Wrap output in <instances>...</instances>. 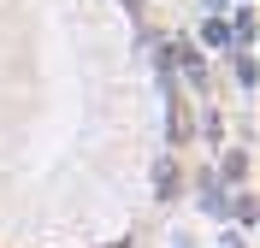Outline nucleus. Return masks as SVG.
Here are the masks:
<instances>
[{
    "label": "nucleus",
    "instance_id": "1",
    "mask_svg": "<svg viewBox=\"0 0 260 248\" xmlns=\"http://www.w3.org/2000/svg\"><path fill=\"white\" fill-rule=\"evenodd\" d=\"M166 130H172V142H189L195 113H189V100H183V95H172V107H166Z\"/></svg>",
    "mask_w": 260,
    "mask_h": 248
},
{
    "label": "nucleus",
    "instance_id": "2",
    "mask_svg": "<svg viewBox=\"0 0 260 248\" xmlns=\"http://www.w3.org/2000/svg\"><path fill=\"white\" fill-rule=\"evenodd\" d=\"M178 183H183V171H178L172 160H160V165H154V195H160V201H172V195H178Z\"/></svg>",
    "mask_w": 260,
    "mask_h": 248
},
{
    "label": "nucleus",
    "instance_id": "3",
    "mask_svg": "<svg viewBox=\"0 0 260 248\" xmlns=\"http://www.w3.org/2000/svg\"><path fill=\"white\" fill-rule=\"evenodd\" d=\"M231 42H243V53L254 48V12H248V6L237 12V24H231Z\"/></svg>",
    "mask_w": 260,
    "mask_h": 248
},
{
    "label": "nucleus",
    "instance_id": "4",
    "mask_svg": "<svg viewBox=\"0 0 260 248\" xmlns=\"http://www.w3.org/2000/svg\"><path fill=\"white\" fill-rule=\"evenodd\" d=\"M219 178H225V183H243L248 178V154H225V160H219Z\"/></svg>",
    "mask_w": 260,
    "mask_h": 248
},
{
    "label": "nucleus",
    "instance_id": "5",
    "mask_svg": "<svg viewBox=\"0 0 260 248\" xmlns=\"http://www.w3.org/2000/svg\"><path fill=\"white\" fill-rule=\"evenodd\" d=\"M201 36H207V48H231V24H225V18H207Z\"/></svg>",
    "mask_w": 260,
    "mask_h": 248
},
{
    "label": "nucleus",
    "instance_id": "6",
    "mask_svg": "<svg viewBox=\"0 0 260 248\" xmlns=\"http://www.w3.org/2000/svg\"><path fill=\"white\" fill-rule=\"evenodd\" d=\"M201 207H207V213H225V189H219V183H207V195H201Z\"/></svg>",
    "mask_w": 260,
    "mask_h": 248
},
{
    "label": "nucleus",
    "instance_id": "7",
    "mask_svg": "<svg viewBox=\"0 0 260 248\" xmlns=\"http://www.w3.org/2000/svg\"><path fill=\"white\" fill-rule=\"evenodd\" d=\"M124 12H142V0H124Z\"/></svg>",
    "mask_w": 260,
    "mask_h": 248
},
{
    "label": "nucleus",
    "instance_id": "8",
    "mask_svg": "<svg viewBox=\"0 0 260 248\" xmlns=\"http://www.w3.org/2000/svg\"><path fill=\"white\" fill-rule=\"evenodd\" d=\"M101 248H130V242H101Z\"/></svg>",
    "mask_w": 260,
    "mask_h": 248
}]
</instances>
